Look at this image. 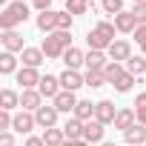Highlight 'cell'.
Listing matches in <instances>:
<instances>
[{
    "mask_svg": "<svg viewBox=\"0 0 146 146\" xmlns=\"http://www.w3.org/2000/svg\"><path fill=\"white\" fill-rule=\"evenodd\" d=\"M132 57V46L126 43V40H115L112 46H109V60H115V63H126Z\"/></svg>",
    "mask_w": 146,
    "mask_h": 146,
    "instance_id": "14",
    "label": "cell"
},
{
    "mask_svg": "<svg viewBox=\"0 0 146 146\" xmlns=\"http://www.w3.org/2000/svg\"><path fill=\"white\" fill-rule=\"evenodd\" d=\"M0 6H3V9H6V6H9V0H0Z\"/></svg>",
    "mask_w": 146,
    "mask_h": 146,
    "instance_id": "45",
    "label": "cell"
},
{
    "mask_svg": "<svg viewBox=\"0 0 146 146\" xmlns=\"http://www.w3.org/2000/svg\"><path fill=\"white\" fill-rule=\"evenodd\" d=\"M132 106H137V109H146V92H140L137 98H135V103Z\"/></svg>",
    "mask_w": 146,
    "mask_h": 146,
    "instance_id": "39",
    "label": "cell"
},
{
    "mask_svg": "<svg viewBox=\"0 0 146 146\" xmlns=\"http://www.w3.org/2000/svg\"><path fill=\"white\" fill-rule=\"evenodd\" d=\"M26 146H46V140H43V137H35V135H32V137H26Z\"/></svg>",
    "mask_w": 146,
    "mask_h": 146,
    "instance_id": "40",
    "label": "cell"
},
{
    "mask_svg": "<svg viewBox=\"0 0 146 146\" xmlns=\"http://www.w3.org/2000/svg\"><path fill=\"white\" fill-rule=\"evenodd\" d=\"M0 40H3V49H6V52H12V54H17V52H23V49H26V46H23V35H20L17 29L3 32V35H0Z\"/></svg>",
    "mask_w": 146,
    "mask_h": 146,
    "instance_id": "10",
    "label": "cell"
},
{
    "mask_svg": "<svg viewBox=\"0 0 146 146\" xmlns=\"http://www.w3.org/2000/svg\"><path fill=\"white\" fill-rule=\"evenodd\" d=\"M63 132H66V140H83V132H86V123L78 120L75 115H72L66 123H63Z\"/></svg>",
    "mask_w": 146,
    "mask_h": 146,
    "instance_id": "16",
    "label": "cell"
},
{
    "mask_svg": "<svg viewBox=\"0 0 146 146\" xmlns=\"http://www.w3.org/2000/svg\"><path fill=\"white\" fill-rule=\"evenodd\" d=\"M17 106H20V95H17L15 89H3V92H0V109L12 112V109H17Z\"/></svg>",
    "mask_w": 146,
    "mask_h": 146,
    "instance_id": "25",
    "label": "cell"
},
{
    "mask_svg": "<svg viewBox=\"0 0 146 146\" xmlns=\"http://www.w3.org/2000/svg\"><path fill=\"white\" fill-rule=\"evenodd\" d=\"M57 78H60V86H63L66 92H78L80 86H86L83 75H80V72H75V69H63Z\"/></svg>",
    "mask_w": 146,
    "mask_h": 146,
    "instance_id": "4",
    "label": "cell"
},
{
    "mask_svg": "<svg viewBox=\"0 0 146 146\" xmlns=\"http://www.w3.org/2000/svg\"><path fill=\"white\" fill-rule=\"evenodd\" d=\"M117 112H120V109H115V103H112V100H98V109H95V120H100L103 126H109V123H115Z\"/></svg>",
    "mask_w": 146,
    "mask_h": 146,
    "instance_id": "6",
    "label": "cell"
},
{
    "mask_svg": "<svg viewBox=\"0 0 146 146\" xmlns=\"http://www.w3.org/2000/svg\"><path fill=\"white\" fill-rule=\"evenodd\" d=\"M57 115H60V112H57L54 106H46V103H43V106L35 112V120H37L40 129H52V126H57Z\"/></svg>",
    "mask_w": 146,
    "mask_h": 146,
    "instance_id": "7",
    "label": "cell"
},
{
    "mask_svg": "<svg viewBox=\"0 0 146 146\" xmlns=\"http://www.w3.org/2000/svg\"><path fill=\"white\" fill-rule=\"evenodd\" d=\"M32 6H35L37 12H49V6H52V0H32Z\"/></svg>",
    "mask_w": 146,
    "mask_h": 146,
    "instance_id": "38",
    "label": "cell"
},
{
    "mask_svg": "<svg viewBox=\"0 0 146 146\" xmlns=\"http://www.w3.org/2000/svg\"><path fill=\"white\" fill-rule=\"evenodd\" d=\"M63 63H66V69H80V66H86V54L80 52V49H75V46H72L66 54H63Z\"/></svg>",
    "mask_w": 146,
    "mask_h": 146,
    "instance_id": "23",
    "label": "cell"
},
{
    "mask_svg": "<svg viewBox=\"0 0 146 146\" xmlns=\"http://www.w3.org/2000/svg\"><path fill=\"white\" fill-rule=\"evenodd\" d=\"M83 80H86V86H89V89H100V86L106 83V75H103V72H86Z\"/></svg>",
    "mask_w": 146,
    "mask_h": 146,
    "instance_id": "30",
    "label": "cell"
},
{
    "mask_svg": "<svg viewBox=\"0 0 146 146\" xmlns=\"http://www.w3.org/2000/svg\"><path fill=\"white\" fill-rule=\"evenodd\" d=\"M135 40H137V46H140V43H146V23L135 29Z\"/></svg>",
    "mask_w": 146,
    "mask_h": 146,
    "instance_id": "37",
    "label": "cell"
},
{
    "mask_svg": "<svg viewBox=\"0 0 146 146\" xmlns=\"http://www.w3.org/2000/svg\"><path fill=\"white\" fill-rule=\"evenodd\" d=\"M43 60H46L43 49H35V46H26V49L20 52V63H23V66H29V69H37V66H40Z\"/></svg>",
    "mask_w": 146,
    "mask_h": 146,
    "instance_id": "15",
    "label": "cell"
},
{
    "mask_svg": "<svg viewBox=\"0 0 146 146\" xmlns=\"http://www.w3.org/2000/svg\"><path fill=\"white\" fill-rule=\"evenodd\" d=\"M63 146H89V143H86V140H66Z\"/></svg>",
    "mask_w": 146,
    "mask_h": 146,
    "instance_id": "42",
    "label": "cell"
},
{
    "mask_svg": "<svg viewBox=\"0 0 146 146\" xmlns=\"http://www.w3.org/2000/svg\"><path fill=\"white\" fill-rule=\"evenodd\" d=\"M29 20V6L26 3H9L6 9H3V15H0V29L3 32H12V29H17L20 23H26Z\"/></svg>",
    "mask_w": 146,
    "mask_h": 146,
    "instance_id": "3",
    "label": "cell"
},
{
    "mask_svg": "<svg viewBox=\"0 0 146 146\" xmlns=\"http://www.w3.org/2000/svg\"><path fill=\"white\" fill-rule=\"evenodd\" d=\"M106 63H109V60H106L103 52H95V49L86 52V72H103Z\"/></svg>",
    "mask_w": 146,
    "mask_h": 146,
    "instance_id": "19",
    "label": "cell"
},
{
    "mask_svg": "<svg viewBox=\"0 0 146 146\" xmlns=\"http://www.w3.org/2000/svg\"><path fill=\"white\" fill-rule=\"evenodd\" d=\"M132 15L137 17V23H140V26L146 23V0H140V3H135V6H132Z\"/></svg>",
    "mask_w": 146,
    "mask_h": 146,
    "instance_id": "35",
    "label": "cell"
},
{
    "mask_svg": "<svg viewBox=\"0 0 146 146\" xmlns=\"http://www.w3.org/2000/svg\"><path fill=\"white\" fill-rule=\"evenodd\" d=\"M135 80H137V78H135V75H129V72H126V75H123V78H120V80L115 83V92H132Z\"/></svg>",
    "mask_w": 146,
    "mask_h": 146,
    "instance_id": "32",
    "label": "cell"
},
{
    "mask_svg": "<svg viewBox=\"0 0 146 146\" xmlns=\"http://www.w3.org/2000/svg\"><path fill=\"white\" fill-rule=\"evenodd\" d=\"M12 3H23V0H12Z\"/></svg>",
    "mask_w": 146,
    "mask_h": 146,
    "instance_id": "46",
    "label": "cell"
},
{
    "mask_svg": "<svg viewBox=\"0 0 146 146\" xmlns=\"http://www.w3.org/2000/svg\"><path fill=\"white\" fill-rule=\"evenodd\" d=\"M89 3H92V0H89Z\"/></svg>",
    "mask_w": 146,
    "mask_h": 146,
    "instance_id": "47",
    "label": "cell"
},
{
    "mask_svg": "<svg viewBox=\"0 0 146 146\" xmlns=\"http://www.w3.org/2000/svg\"><path fill=\"white\" fill-rule=\"evenodd\" d=\"M35 126H37L35 112H17V115H15V123H12V132H17V135H29Z\"/></svg>",
    "mask_w": 146,
    "mask_h": 146,
    "instance_id": "8",
    "label": "cell"
},
{
    "mask_svg": "<svg viewBox=\"0 0 146 146\" xmlns=\"http://www.w3.org/2000/svg\"><path fill=\"white\" fill-rule=\"evenodd\" d=\"M135 123H137V115H135V109H120L112 126H115V129H120V132H126V129H132Z\"/></svg>",
    "mask_w": 146,
    "mask_h": 146,
    "instance_id": "20",
    "label": "cell"
},
{
    "mask_svg": "<svg viewBox=\"0 0 146 146\" xmlns=\"http://www.w3.org/2000/svg\"><path fill=\"white\" fill-rule=\"evenodd\" d=\"M20 106H23V112H37L43 106V95L37 89H23L20 92Z\"/></svg>",
    "mask_w": 146,
    "mask_h": 146,
    "instance_id": "9",
    "label": "cell"
},
{
    "mask_svg": "<svg viewBox=\"0 0 146 146\" xmlns=\"http://www.w3.org/2000/svg\"><path fill=\"white\" fill-rule=\"evenodd\" d=\"M17 57L12 54V52H3L0 54V75H17Z\"/></svg>",
    "mask_w": 146,
    "mask_h": 146,
    "instance_id": "26",
    "label": "cell"
},
{
    "mask_svg": "<svg viewBox=\"0 0 146 146\" xmlns=\"http://www.w3.org/2000/svg\"><path fill=\"white\" fill-rule=\"evenodd\" d=\"M37 92H40L43 98L54 100V98L63 92V86H60V78H54V75H43V78H40V86H37Z\"/></svg>",
    "mask_w": 146,
    "mask_h": 146,
    "instance_id": "5",
    "label": "cell"
},
{
    "mask_svg": "<svg viewBox=\"0 0 146 146\" xmlns=\"http://www.w3.org/2000/svg\"><path fill=\"white\" fill-rule=\"evenodd\" d=\"M95 109H98V103H92V100H78V106H75L72 115L86 123V120H95Z\"/></svg>",
    "mask_w": 146,
    "mask_h": 146,
    "instance_id": "22",
    "label": "cell"
},
{
    "mask_svg": "<svg viewBox=\"0 0 146 146\" xmlns=\"http://www.w3.org/2000/svg\"><path fill=\"white\" fill-rule=\"evenodd\" d=\"M66 12L75 17V15H86L89 12V0H66Z\"/></svg>",
    "mask_w": 146,
    "mask_h": 146,
    "instance_id": "29",
    "label": "cell"
},
{
    "mask_svg": "<svg viewBox=\"0 0 146 146\" xmlns=\"http://www.w3.org/2000/svg\"><path fill=\"white\" fill-rule=\"evenodd\" d=\"M137 49H140V52H143V54H146V43H140V46H137Z\"/></svg>",
    "mask_w": 146,
    "mask_h": 146,
    "instance_id": "44",
    "label": "cell"
},
{
    "mask_svg": "<svg viewBox=\"0 0 146 146\" xmlns=\"http://www.w3.org/2000/svg\"><path fill=\"white\" fill-rule=\"evenodd\" d=\"M126 72H129V75H135V78H140L143 72H146V57H143V54H137V57L132 54V57L126 60Z\"/></svg>",
    "mask_w": 146,
    "mask_h": 146,
    "instance_id": "28",
    "label": "cell"
},
{
    "mask_svg": "<svg viewBox=\"0 0 146 146\" xmlns=\"http://www.w3.org/2000/svg\"><path fill=\"white\" fill-rule=\"evenodd\" d=\"M103 123L100 120H86V132H83V140L86 143H103Z\"/></svg>",
    "mask_w": 146,
    "mask_h": 146,
    "instance_id": "18",
    "label": "cell"
},
{
    "mask_svg": "<svg viewBox=\"0 0 146 146\" xmlns=\"http://www.w3.org/2000/svg\"><path fill=\"white\" fill-rule=\"evenodd\" d=\"M52 106H54L57 112H66V115H69V112H75L78 98H75V92H66V89H63V92H60V95L52 100Z\"/></svg>",
    "mask_w": 146,
    "mask_h": 146,
    "instance_id": "17",
    "label": "cell"
},
{
    "mask_svg": "<svg viewBox=\"0 0 146 146\" xmlns=\"http://www.w3.org/2000/svg\"><path fill=\"white\" fill-rule=\"evenodd\" d=\"M137 26H140V23H137V17H135L132 12H120V15H115V29H117V32H123V35H135Z\"/></svg>",
    "mask_w": 146,
    "mask_h": 146,
    "instance_id": "11",
    "label": "cell"
},
{
    "mask_svg": "<svg viewBox=\"0 0 146 146\" xmlns=\"http://www.w3.org/2000/svg\"><path fill=\"white\" fill-rule=\"evenodd\" d=\"M103 75H106V83H109V86H115V83L126 75V66H123V63L109 60V63H106V69H103Z\"/></svg>",
    "mask_w": 146,
    "mask_h": 146,
    "instance_id": "24",
    "label": "cell"
},
{
    "mask_svg": "<svg viewBox=\"0 0 146 146\" xmlns=\"http://www.w3.org/2000/svg\"><path fill=\"white\" fill-rule=\"evenodd\" d=\"M135 115H137V123L146 126V109H135Z\"/></svg>",
    "mask_w": 146,
    "mask_h": 146,
    "instance_id": "41",
    "label": "cell"
},
{
    "mask_svg": "<svg viewBox=\"0 0 146 146\" xmlns=\"http://www.w3.org/2000/svg\"><path fill=\"white\" fill-rule=\"evenodd\" d=\"M57 17H60V12H40L37 15V29L43 32V35H52V32H57Z\"/></svg>",
    "mask_w": 146,
    "mask_h": 146,
    "instance_id": "13",
    "label": "cell"
},
{
    "mask_svg": "<svg viewBox=\"0 0 146 146\" xmlns=\"http://www.w3.org/2000/svg\"><path fill=\"white\" fill-rule=\"evenodd\" d=\"M100 146H117V143H112V140H103V143H100Z\"/></svg>",
    "mask_w": 146,
    "mask_h": 146,
    "instance_id": "43",
    "label": "cell"
},
{
    "mask_svg": "<svg viewBox=\"0 0 146 146\" xmlns=\"http://www.w3.org/2000/svg\"><path fill=\"white\" fill-rule=\"evenodd\" d=\"M0 146H15V135L12 132H0Z\"/></svg>",
    "mask_w": 146,
    "mask_h": 146,
    "instance_id": "36",
    "label": "cell"
},
{
    "mask_svg": "<svg viewBox=\"0 0 146 146\" xmlns=\"http://www.w3.org/2000/svg\"><path fill=\"white\" fill-rule=\"evenodd\" d=\"M17 83H20L23 89H37V86H40V72H37V69H29V66H20Z\"/></svg>",
    "mask_w": 146,
    "mask_h": 146,
    "instance_id": "12",
    "label": "cell"
},
{
    "mask_svg": "<svg viewBox=\"0 0 146 146\" xmlns=\"http://www.w3.org/2000/svg\"><path fill=\"white\" fill-rule=\"evenodd\" d=\"M43 140H46V146H63V143H66V132L57 129V126L43 129Z\"/></svg>",
    "mask_w": 146,
    "mask_h": 146,
    "instance_id": "27",
    "label": "cell"
},
{
    "mask_svg": "<svg viewBox=\"0 0 146 146\" xmlns=\"http://www.w3.org/2000/svg\"><path fill=\"white\" fill-rule=\"evenodd\" d=\"M12 123H15V115L6 112V109H0V129H3V132H12Z\"/></svg>",
    "mask_w": 146,
    "mask_h": 146,
    "instance_id": "34",
    "label": "cell"
},
{
    "mask_svg": "<svg viewBox=\"0 0 146 146\" xmlns=\"http://www.w3.org/2000/svg\"><path fill=\"white\" fill-rule=\"evenodd\" d=\"M115 23H109V20H100L98 26H92L89 29V35H86V43H89V49H95V52H109V46L115 43Z\"/></svg>",
    "mask_w": 146,
    "mask_h": 146,
    "instance_id": "1",
    "label": "cell"
},
{
    "mask_svg": "<svg viewBox=\"0 0 146 146\" xmlns=\"http://www.w3.org/2000/svg\"><path fill=\"white\" fill-rule=\"evenodd\" d=\"M72 23H75V17H72L69 12H60V17H57V29H60V32H72Z\"/></svg>",
    "mask_w": 146,
    "mask_h": 146,
    "instance_id": "33",
    "label": "cell"
},
{
    "mask_svg": "<svg viewBox=\"0 0 146 146\" xmlns=\"http://www.w3.org/2000/svg\"><path fill=\"white\" fill-rule=\"evenodd\" d=\"M40 49H43V54L52 57V60H54V57H63V54L72 49V32H60V29H57V32L46 35Z\"/></svg>",
    "mask_w": 146,
    "mask_h": 146,
    "instance_id": "2",
    "label": "cell"
},
{
    "mask_svg": "<svg viewBox=\"0 0 146 146\" xmlns=\"http://www.w3.org/2000/svg\"><path fill=\"white\" fill-rule=\"evenodd\" d=\"M123 137H126V146H143V143H146V126L135 123L132 129L123 132Z\"/></svg>",
    "mask_w": 146,
    "mask_h": 146,
    "instance_id": "21",
    "label": "cell"
},
{
    "mask_svg": "<svg viewBox=\"0 0 146 146\" xmlns=\"http://www.w3.org/2000/svg\"><path fill=\"white\" fill-rule=\"evenodd\" d=\"M100 9L106 15H120L123 12V0H100Z\"/></svg>",
    "mask_w": 146,
    "mask_h": 146,
    "instance_id": "31",
    "label": "cell"
}]
</instances>
